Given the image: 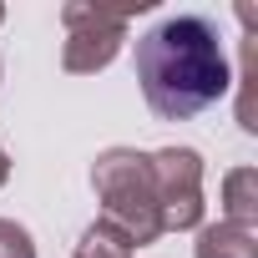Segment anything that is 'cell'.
<instances>
[{"mask_svg":"<svg viewBox=\"0 0 258 258\" xmlns=\"http://www.w3.org/2000/svg\"><path fill=\"white\" fill-rule=\"evenodd\" d=\"M147 106L162 121H187L228 91L223 36L208 16H167L132 51Z\"/></svg>","mask_w":258,"mask_h":258,"instance_id":"6da1fadb","label":"cell"}]
</instances>
